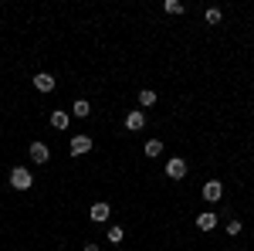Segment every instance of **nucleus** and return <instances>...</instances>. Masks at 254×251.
<instances>
[{
    "label": "nucleus",
    "mask_w": 254,
    "mask_h": 251,
    "mask_svg": "<svg viewBox=\"0 0 254 251\" xmlns=\"http://www.w3.org/2000/svg\"><path fill=\"white\" fill-rule=\"evenodd\" d=\"M10 187H14V190H31V187H34L31 170H27V167H14V170H10Z\"/></svg>",
    "instance_id": "f257e3e1"
},
{
    "label": "nucleus",
    "mask_w": 254,
    "mask_h": 251,
    "mask_svg": "<svg viewBox=\"0 0 254 251\" xmlns=\"http://www.w3.org/2000/svg\"><path fill=\"white\" fill-rule=\"evenodd\" d=\"M68 150H71V156H85L88 150H92V136H71Z\"/></svg>",
    "instance_id": "f03ea898"
},
{
    "label": "nucleus",
    "mask_w": 254,
    "mask_h": 251,
    "mask_svg": "<svg viewBox=\"0 0 254 251\" xmlns=\"http://www.w3.org/2000/svg\"><path fill=\"white\" fill-rule=\"evenodd\" d=\"M166 176H170V180H183V176H187V160L173 156V160L166 163Z\"/></svg>",
    "instance_id": "7ed1b4c3"
},
{
    "label": "nucleus",
    "mask_w": 254,
    "mask_h": 251,
    "mask_svg": "<svg viewBox=\"0 0 254 251\" xmlns=\"http://www.w3.org/2000/svg\"><path fill=\"white\" fill-rule=\"evenodd\" d=\"M220 197H224V183H220V180H207V183H203V200L217 204Z\"/></svg>",
    "instance_id": "20e7f679"
},
{
    "label": "nucleus",
    "mask_w": 254,
    "mask_h": 251,
    "mask_svg": "<svg viewBox=\"0 0 254 251\" xmlns=\"http://www.w3.org/2000/svg\"><path fill=\"white\" fill-rule=\"evenodd\" d=\"M27 153H31V163H48V160H51V150H48L44 143H31Z\"/></svg>",
    "instance_id": "39448f33"
},
{
    "label": "nucleus",
    "mask_w": 254,
    "mask_h": 251,
    "mask_svg": "<svg viewBox=\"0 0 254 251\" xmlns=\"http://www.w3.org/2000/svg\"><path fill=\"white\" fill-rule=\"evenodd\" d=\"M142 126H146V116H142V109H132V112L126 116V129H129V133H139Z\"/></svg>",
    "instance_id": "423d86ee"
},
{
    "label": "nucleus",
    "mask_w": 254,
    "mask_h": 251,
    "mask_svg": "<svg viewBox=\"0 0 254 251\" xmlns=\"http://www.w3.org/2000/svg\"><path fill=\"white\" fill-rule=\"evenodd\" d=\"M109 204H105V200H98V204H92V211H88V217H92V221H98V224H105V221H109Z\"/></svg>",
    "instance_id": "0eeeda50"
},
{
    "label": "nucleus",
    "mask_w": 254,
    "mask_h": 251,
    "mask_svg": "<svg viewBox=\"0 0 254 251\" xmlns=\"http://www.w3.org/2000/svg\"><path fill=\"white\" fill-rule=\"evenodd\" d=\"M34 88L38 92H55V75H48V72L34 75Z\"/></svg>",
    "instance_id": "6e6552de"
},
{
    "label": "nucleus",
    "mask_w": 254,
    "mask_h": 251,
    "mask_svg": "<svg viewBox=\"0 0 254 251\" xmlns=\"http://www.w3.org/2000/svg\"><path fill=\"white\" fill-rule=\"evenodd\" d=\"M196 228H200V231H214L217 228V214H200V217H196Z\"/></svg>",
    "instance_id": "1a4fd4ad"
},
{
    "label": "nucleus",
    "mask_w": 254,
    "mask_h": 251,
    "mask_svg": "<svg viewBox=\"0 0 254 251\" xmlns=\"http://www.w3.org/2000/svg\"><path fill=\"white\" fill-rule=\"evenodd\" d=\"M51 126H55V129H68V112L55 109V112H51Z\"/></svg>",
    "instance_id": "9d476101"
},
{
    "label": "nucleus",
    "mask_w": 254,
    "mask_h": 251,
    "mask_svg": "<svg viewBox=\"0 0 254 251\" xmlns=\"http://www.w3.org/2000/svg\"><path fill=\"white\" fill-rule=\"evenodd\" d=\"M71 112H75V116H78V119H85V116H92V105H88L85 98H78V102L71 105Z\"/></svg>",
    "instance_id": "9b49d317"
},
{
    "label": "nucleus",
    "mask_w": 254,
    "mask_h": 251,
    "mask_svg": "<svg viewBox=\"0 0 254 251\" xmlns=\"http://www.w3.org/2000/svg\"><path fill=\"white\" fill-rule=\"evenodd\" d=\"M163 10L166 14H183V3L180 0H163Z\"/></svg>",
    "instance_id": "f8f14e48"
},
{
    "label": "nucleus",
    "mask_w": 254,
    "mask_h": 251,
    "mask_svg": "<svg viewBox=\"0 0 254 251\" xmlns=\"http://www.w3.org/2000/svg\"><path fill=\"white\" fill-rule=\"evenodd\" d=\"M153 102H156V92L153 88H142L139 92V105H153Z\"/></svg>",
    "instance_id": "ddd939ff"
},
{
    "label": "nucleus",
    "mask_w": 254,
    "mask_h": 251,
    "mask_svg": "<svg viewBox=\"0 0 254 251\" xmlns=\"http://www.w3.org/2000/svg\"><path fill=\"white\" fill-rule=\"evenodd\" d=\"M203 17H207V24H220L224 14H220V7H207V14H203Z\"/></svg>",
    "instance_id": "4468645a"
},
{
    "label": "nucleus",
    "mask_w": 254,
    "mask_h": 251,
    "mask_svg": "<svg viewBox=\"0 0 254 251\" xmlns=\"http://www.w3.org/2000/svg\"><path fill=\"white\" fill-rule=\"evenodd\" d=\"M163 153V143H159V139H149V143H146V156H159Z\"/></svg>",
    "instance_id": "2eb2a0df"
},
{
    "label": "nucleus",
    "mask_w": 254,
    "mask_h": 251,
    "mask_svg": "<svg viewBox=\"0 0 254 251\" xmlns=\"http://www.w3.org/2000/svg\"><path fill=\"white\" fill-rule=\"evenodd\" d=\"M122 238H126V231H122V228H109V241H112V245H119Z\"/></svg>",
    "instance_id": "dca6fc26"
},
{
    "label": "nucleus",
    "mask_w": 254,
    "mask_h": 251,
    "mask_svg": "<svg viewBox=\"0 0 254 251\" xmlns=\"http://www.w3.org/2000/svg\"><path fill=\"white\" fill-rule=\"evenodd\" d=\"M227 234H241V221H227Z\"/></svg>",
    "instance_id": "f3484780"
},
{
    "label": "nucleus",
    "mask_w": 254,
    "mask_h": 251,
    "mask_svg": "<svg viewBox=\"0 0 254 251\" xmlns=\"http://www.w3.org/2000/svg\"><path fill=\"white\" fill-rule=\"evenodd\" d=\"M81 251H98V245H85V248H81Z\"/></svg>",
    "instance_id": "a211bd4d"
}]
</instances>
